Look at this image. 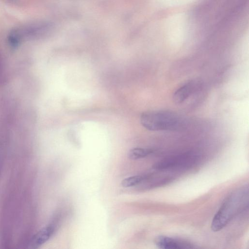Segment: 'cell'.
<instances>
[{
	"label": "cell",
	"instance_id": "1",
	"mask_svg": "<svg viewBox=\"0 0 249 249\" xmlns=\"http://www.w3.org/2000/svg\"><path fill=\"white\" fill-rule=\"evenodd\" d=\"M142 125L150 131H174L182 124L180 117L176 114L163 111L143 113L140 117Z\"/></svg>",
	"mask_w": 249,
	"mask_h": 249
},
{
	"label": "cell",
	"instance_id": "2",
	"mask_svg": "<svg viewBox=\"0 0 249 249\" xmlns=\"http://www.w3.org/2000/svg\"><path fill=\"white\" fill-rule=\"evenodd\" d=\"M245 194V190H239L225 199L213 219L211 229L214 232L222 230L228 224L240 208Z\"/></svg>",
	"mask_w": 249,
	"mask_h": 249
},
{
	"label": "cell",
	"instance_id": "3",
	"mask_svg": "<svg viewBox=\"0 0 249 249\" xmlns=\"http://www.w3.org/2000/svg\"><path fill=\"white\" fill-rule=\"evenodd\" d=\"M155 245L161 249H175L193 248L192 245L173 238L160 235L156 237L154 240Z\"/></svg>",
	"mask_w": 249,
	"mask_h": 249
},
{
	"label": "cell",
	"instance_id": "4",
	"mask_svg": "<svg viewBox=\"0 0 249 249\" xmlns=\"http://www.w3.org/2000/svg\"><path fill=\"white\" fill-rule=\"evenodd\" d=\"M55 231L54 226L50 224L43 228L32 238L28 248L36 249L40 247L51 237Z\"/></svg>",
	"mask_w": 249,
	"mask_h": 249
},
{
	"label": "cell",
	"instance_id": "5",
	"mask_svg": "<svg viewBox=\"0 0 249 249\" xmlns=\"http://www.w3.org/2000/svg\"><path fill=\"white\" fill-rule=\"evenodd\" d=\"M194 83L189 82L183 85L174 93L173 99L176 104H180L191 96L194 89Z\"/></svg>",
	"mask_w": 249,
	"mask_h": 249
},
{
	"label": "cell",
	"instance_id": "6",
	"mask_svg": "<svg viewBox=\"0 0 249 249\" xmlns=\"http://www.w3.org/2000/svg\"><path fill=\"white\" fill-rule=\"evenodd\" d=\"M152 153L150 149L143 148H134L131 149L128 154L129 158L133 160L145 158Z\"/></svg>",
	"mask_w": 249,
	"mask_h": 249
},
{
	"label": "cell",
	"instance_id": "7",
	"mask_svg": "<svg viewBox=\"0 0 249 249\" xmlns=\"http://www.w3.org/2000/svg\"><path fill=\"white\" fill-rule=\"evenodd\" d=\"M144 180L140 176H134L127 178L121 182V185L124 187H132L137 185Z\"/></svg>",
	"mask_w": 249,
	"mask_h": 249
},
{
	"label": "cell",
	"instance_id": "8",
	"mask_svg": "<svg viewBox=\"0 0 249 249\" xmlns=\"http://www.w3.org/2000/svg\"><path fill=\"white\" fill-rule=\"evenodd\" d=\"M20 40V35L17 32H13L9 35V43L13 48H16L18 46Z\"/></svg>",
	"mask_w": 249,
	"mask_h": 249
}]
</instances>
